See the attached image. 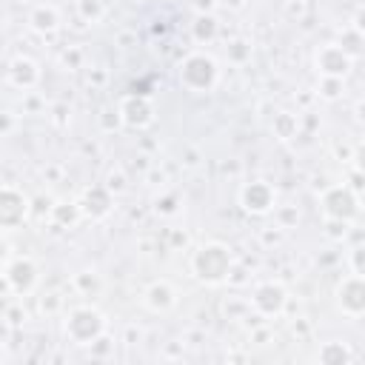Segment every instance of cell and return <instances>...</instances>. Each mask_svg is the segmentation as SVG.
<instances>
[{
    "mask_svg": "<svg viewBox=\"0 0 365 365\" xmlns=\"http://www.w3.org/2000/svg\"><path fill=\"white\" fill-rule=\"evenodd\" d=\"M191 31H194V40L208 43V40L217 37V20H214L208 11H202V14H197V20L191 23Z\"/></svg>",
    "mask_w": 365,
    "mask_h": 365,
    "instance_id": "obj_16",
    "label": "cell"
},
{
    "mask_svg": "<svg viewBox=\"0 0 365 365\" xmlns=\"http://www.w3.org/2000/svg\"><path fill=\"white\" fill-rule=\"evenodd\" d=\"M339 88H342V77H325V80H322V94H325L328 100H334V97L339 94Z\"/></svg>",
    "mask_w": 365,
    "mask_h": 365,
    "instance_id": "obj_20",
    "label": "cell"
},
{
    "mask_svg": "<svg viewBox=\"0 0 365 365\" xmlns=\"http://www.w3.org/2000/svg\"><path fill=\"white\" fill-rule=\"evenodd\" d=\"M220 71H217V63L214 57L197 51V54H188L180 66V83L191 91H211L214 83H217Z\"/></svg>",
    "mask_w": 365,
    "mask_h": 365,
    "instance_id": "obj_1",
    "label": "cell"
},
{
    "mask_svg": "<svg viewBox=\"0 0 365 365\" xmlns=\"http://www.w3.org/2000/svg\"><path fill=\"white\" fill-rule=\"evenodd\" d=\"M194 274L205 282H222L231 271V254L220 242H208L194 254Z\"/></svg>",
    "mask_w": 365,
    "mask_h": 365,
    "instance_id": "obj_2",
    "label": "cell"
},
{
    "mask_svg": "<svg viewBox=\"0 0 365 365\" xmlns=\"http://www.w3.org/2000/svg\"><path fill=\"white\" fill-rule=\"evenodd\" d=\"M174 202H177L174 197H163V200H157V211H163V214H174V211H177Z\"/></svg>",
    "mask_w": 365,
    "mask_h": 365,
    "instance_id": "obj_24",
    "label": "cell"
},
{
    "mask_svg": "<svg viewBox=\"0 0 365 365\" xmlns=\"http://www.w3.org/2000/svg\"><path fill=\"white\" fill-rule=\"evenodd\" d=\"M37 77H40V71H37V66H34L29 57H17V60L9 63V83H11V86H17V88H31V86L37 83Z\"/></svg>",
    "mask_w": 365,
    "mask_h": 365,
    "instance_id": "obj_12",
    "label": "cell"
},
{
    "mask_svg": "<svg viewBox=\"0 0 365 365\" xmlns=\"http://www.w3.org/2000/svg\"><path fill=\"white\" fill-rule=\"evenodd\" d=\"M26 211H29L26 194L17 191V188H11V185H6L3 194H0V222H3L6 228H14V225L23 222Z\"/></svg>",
    "mask_w": 365,
    "mask_h": 365,
    "instance_id": "obj_6",
    "label": "cell"
},
{
    "mask_svg": "<svg viewBox=\"0 0 365 365\" xmlns=\"http://www.w3.org/2000/svg\"><path fill=\"white\" fill-rule=\"evenodd\" d=\"M354 160H356V168H359V171L365 174V143H362V145L356 148V154H354Z\"/></svg>",
    "mask_w": 365,
    "mask_h": 365,
    "instance_id": "obj_27",
    "label": "cell"
},
{
    "mask_svg": "<svg viewBox=\"0 0 365 365\" xmlns=\"http://www.w3.org/2000/svg\"><path fill=\"white\" fill-rule=\"evenodd\" d=\"M106 319L94 308H74L66 319V336L77 345H91L97 336H103Z\"/></svg>",
    "mask_w": 365,
    "mask_h": 365,
    "instance_id": "obj_3",
    "label": "cell"
},
{
    "mask_svg": "<svg viewBox=\"0 0 365 365\" xmlns=\"http://www.w3.org/2000/svg\"><path fill=\"white\" fill-rule=\"evenodd\" d=\"M356 197H354V191L351 188H345V185H334V188H328L325 194H322V211H325V217L328 220H342V222H348L354 214H356Z\"/></svg>",
    "mask_w": 365,
    "mask_h": 365,
    "instance_id": "obj_4",
    "label": "cell"
},
{
    "mask_svg": "<svg viewBox=\"0 0 365 365\" xmlns=\"http://www.w3.org/2000/svg\"><path fill=\"white\" fill-rule=\"evenodd\" d=\"M336 302L345 314L362 317L365 314V274H354L339 282L336 288Z\"/></svg>",
    "mask_w": 365,
    "mask_h": 365,
    "instance_id": "obj_5",
    "label": "cell"
},
{
    "mask_svg": "<svg viewBox=\"0 0 365 365\" xmlns=\"http://www.w3.org/2000/svg\"><path fill=\"white\" fill-rule=\"evenodd\" d=\"M54 211H57V220H60V222H74V220H77V208H74V205H68V208H66V205H57Z\"/></svg>",
    "mask_w": 365,
    "mask_h": 365,
    "instance_id": "obj_22",
    "label": "cell"
},
{
    "mask_svg": "<svg viewBox=\"0 0 365 365\" xmlns=\"http://www.w3.org/2000/svg\"><path fill=\"white\" fill-rule=\"evenodd\" d=\"M120 120L125 125H131V128H143V125H148L154 120V108L143 94H131L120 106Z\"/></svg>",
    "mask_w": 365,
    "mask_h": 365,
    "instance_id": "obj_7",
    "label": "cell"
},
{
    "mask_svg": "<svg viewBox=\"0 0 365 365\" xmlns=\"http://www.w3.org/2000/svg\"><path fill=\"white\" fill-rule=\"evenodd\" d=\"M228 60L231 63H242V60H248V54H251V46L245 43V40H234V43H228Z\"/></svg>",
    "mask_w": 365,
    "mask_h": 365,
    "instance_id": "obj_19",
    "label": "cell"
},
{
    "mask_svg": "<svg viewBox=\"0 0 365 365\" xmlns=\"http://www.w3.org/2000/svg\"><path fill=\"white\" fill-rule=\"evenodd\" d=\"M351 262H354L356 274H365V248H356V251L351 254Z\"/></svg>",
    "mask_w": 365,
    "mask_h": 365,
    "instance_id": "obj_23",
    "label": "cell"
},
{
    "mask_svg": "<svg viewBox=\"0 0 365 365\" xmlns=\"http://www.w3.org/2000/svg\"><path fill=\"white\" fill-rule=\"evenodd\" d=\"M251 302H254V308H257L259 314H265V317L279 314L282 305H285V288L277 285V282H262V285L254 291Z\"/></svg>",
    "mask_w": 365,
    "mask_h": 365,
    "instance_id": "obj_10",
    "label": "cell"
},
{
    "mask_svg": "<svg viewBox=\"0 0 365 365\" xmlns=\"http://www.w3.org/2000/svg\"><path fill=\"white\" fill-rule=\"evenodd\" d=\"M354 31H359L365 37V6H359L356 14H354Z\"/></svg>",
    "mask_w": 365,
    "mask_h": 365,
    "instance_id": "obj_25",
    "label": "cell"
},
{
    "mask_svg": "<svg viewBox=\"0 0 365 365\" xmlns=\"http://www.w3.org/2000/svg\"><path fill=\"white\" fill-rule=\"evenodd\" d=\"M240 200H242V208H245V211H251V214H265V211H271V205H274V188H271L268 182L257 180V182H248V185L242 188Z\"/></svg>",
    "mask_w": 365,
    "mask_h": 365,
    "instance_id": "obj_9",
    "label": "cell"
},
{
    "mask_svg": "<svg viewBox=\"0 0 365 365\" xmlns=\"http://www.w3.org/2000/svg\"><path fill=\"white\" fill-rule=\"evenodd\" d=\"M356 111H359V120H365V103H359V106H356Z\"/></svg>",
    "mask_w": 365,
    "mask_h": 365,
    "instance_id": "obj_28",
    "label": "cell"
},
{
    "mask_svg": "<svg viewBox=\"0 0 365 365\" xmlns=\"http://www.w3.org/2000/svg\"><path fill=\"white\" fill-rule=\"evenodd\" d=\"M145 302L151 311H165L174 305V291L168 282H154L148 291H145Z\"/></svg>",
    "mask_w": 365,
    "mask_h": 365,
    "instance_id": "obj_14",
    "label": "cell"
},
{
    "mask_svg": "<svg viewBox=\"0 0 365 365\" xmlns=\"http://www.w3.org/2000/svg\"><path fill=\"white\" fill-rule=\"evenodd\" d=\"M80 11H83L86 20H97V17L103 14V9H100L97 0H83V3H80Z\"/></svg>",
    "mask_w": 365,
    "mask_h": 365,
    "instance_id": "obj_21",
    "label": "cell"
},
{
    "mask_svg": "<svg viewBox=\"0 0 365 365\" xmlns=\"http://www.w3.org/2000/svg\"><path fill=\"white\" fill-rule=\"evenodd\" d=\"M29 23H31L37 31H54L57 23H60V17H57V9H54V6H37V9L31 11Z\"/></svg>",
    "mask_w": 365,
    "mask_h": 365,
    "instance_id": "obj_15",
    "label": "cell"
},
{
    "mask_svg": "<svg viewBox=\"0 0 365 365\" xmlns=\"http://www.w3.org/2000/svg\"><path fill=\"white\" fill-rule=\"evenodd\" d=\"M354 354L342 345V342H328L319 348V362H328V365H339V362H351Z\"/></svg>",
    "mask_w": 365,
    "mask_h": 365,
    "instance_id": "obj_17",
    "label": "cell"
},
{
    "mask_svg": "<svg viewBox=\"0 0 365 365\" xmlns=\"http://www.w3.org/2000/svg\"><path fill=\"white\" fill-rule=\"evenodd\" d=\"M274 131H277V137L288 140V137L297 131V120H294L291 114H277V120H274Z\"/></svg>",
    "mask_w": 365,
    "mask_h": 365,
    "instance_id": "obj_18",
    "label": "cell"
},
{
    "mask_svg": "<svg viewBox=\"0 0 365 365\" xmlns=\"http://www.w3.org/2000/svg\"><path fill=\"white\" fill-rule=\"evenodd\" d=\"M108 208H111V194H108V188L94 185V188L86 191V197H83V211H86V214L103 217V214H108Z\"/></svg>",
    "mask_w": 365,
    "mask_h": 365,
    "instance_id": "obj_13",
    "label": "cell"
},
{
    "mask_svg": "<svg viewBox=\"0 0 365 365\" xmlns=\"http://www.w3.org/2000/svg\"><path fill=\"white\" fill-rule=\"evenodd\" d=\"M34 279H37V268H34V262L29 257H20V259H14V262L6 265V282L17 294H26L34 285Z\"/></svg>",
    "mask_w": 365,
    "mask_h": 365,
    "instance_id": "obj_11",
    "label": "cell"
},
{
    "mask_svg": "<svg viewBox=\"0 0 365 365\" xmlns=\"http://www.w3.org/2000/svg\"><path fill=\"white\" fill-rule=\"evenodd\" d=\"M317 66L325 77H345L351 68V54L342 46H325L317 54Z\"/></svg>",
    "mask_w": 365,
    "mask_h": 365,
    "instance_id": "obj_8",
    "label": "cell"
},
{
    "mask_svg": "<svg viewBox=\"0 0 365 365\" xmlns=\"http://www.w3.org/2000/svg\"><path fill=\"white\" fill-rule=\"evenodd\" d=\"M188 3H191V6H194V9L200 11V14H202V11H211L217 0H188Z\"/></svg>",
    "mask_w": 365,
    "mask_h": 365,
    "instance_id": "obj_26",
    "label": "cell"
}]
</instances>
